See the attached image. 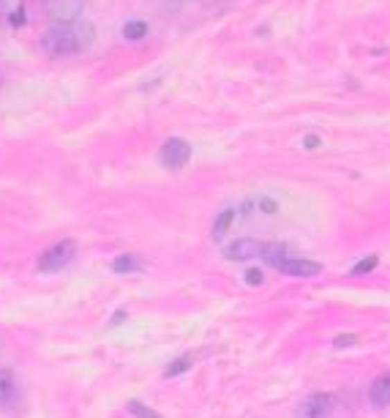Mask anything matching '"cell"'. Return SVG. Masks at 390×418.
<instances>
[{
	"label": "cell",
	"mask_w": 390,
	"mask_h": 418,
	"mask_svg": "<svg viewBox=\"0 0 390 418\" xmlns=\"http://www.w3.org/2000/svg\"><path fill=\"white\" fill-rule=\"evenodd\" d=\"M93 42V25L90 22H63L49 28L42 36V49L52 58H69L77 55Z\"/></svg>",
	"instance_id": "obj_1"
},
{
	"label": "cell",
	"mask_w": 390,
	"mask_h": 418,
	"mask_svg": "<svg viewBox=\"0 0 390 418\" xmlns=\"http://www.w3.org/2000/svg\"><path fill=\"white\" fill-rule=\"evenodd\" d=\"M74 254H77L74 241H60V243L49 246V249L42 254V260H39V271H42V274H55V271L66 268V265L74 260Z\"/></svg>",
	"instance_id": "obj_2"
},
{
	"label": "cell",
	"mask_w": 390,
	"mask_h": 418,
	"mask_svg": "<svg viewBox=\"0 0 390 418\" xmlns=\"http://www.w3.org/2000/svg\"><path fill=\"white\" fill-rule=\"evenodd\" d=\"M188 156H191V145H188L186 139L170 137L161 145V162H164V167H170V170H180V167L188 162Z\"/></svg>",
	"instance_id": "obj_3"
},
{
	"label": "cell",
	"mask_w": 390,
	"mask_h": 418,
	"mask_svg": "<svg viewBox=\"0 0 390 418\" xmlns=\"http://www.w3.org/2000/svg\"><path fill=\"white\" fill-rule=\"evenodd\" d=\"M46 14L63 25V22H74L82 14V0H46Z\"/></svg>",
	"instance_id": "obj_4"
},
{
	"label": "cell",
	"mask_w": 390,
	"mask_h": 418,
	"mask_svg": "<svg viewBox=\"0 0 390 418\" xmlns=\"http://www.w3.org/2000/svg\"><path fill=\"white\" fill-rule=\"evenodd\" d=\"M284 277H295V279H311L322 274V265L314 263V260H303V257H287L278 268Z\"/></svg>",
	"instance_id": "obj_5"
},
{
	"label": "cell",
	"mask_w": 390,
	"mask_h": 418,
	"mask_svg": "<svg viewBox=\"0 0 390 418\" xmlns=\"http://www.w3.org/2000/svg\"><path fill=\"white\" fill-rule=\"evenodd\" d=\"M333 410V397L330 394H311L301 408L303 418H328Z\"/></svg>",
	"instance_id": "obj_6"
},
{
	"label": "cell",
	"mask_w": 390,
	"mask_h": 418,
	"mask_svg": "<svg viewBox=\"0 0 390 418\" xmlns=\"http://www.w3.org/2000/svg\"><path fill=\"white\" fill-rule=\"evenodd\" d=\"M369 402L374 408H388L390 405V372L380 374L371 385H369Z\"/></svg>",
	"instance_id": "obj_7"
},
{
	"label": "cell",
	"mask_w": 390,
	"mask_h": 418,
	"mask_svg": "<svg viewBox=\"0 0 390 418\" xmlns=\"http://www.w3.org/2000/svg\"><path fill=\"white\" fill-rule=\"evenodd\" d=\"M260 252H262V243L251 241V238H240V241H235L232 246L224 249V254H227L229 260H249V257H254V254H260Z\"/></svg>",
	"instance_id": "obj_8"
},
{
	"label": "cell",
	"mask_w": 390,
	"mask_h": 418,
	"mask_svg": "<svg viewBox=\"0 0 390 418\" xmlns=\"http://www.w3.org/2000/svg\"><path fill=\"white\" fill-rule=\"evenodd\" d=\"M260 257L267 263V265L281 268V263L287 260V246H284V243H262Z\"/></svg>",
	"instance_id": "obj_9"
},
{
	"label": "cell",
	"mask_w": 390,
	"mask_h": 418,
	"mask_svg": "<svg viewBox=\"0 0 390 418\" xmlns=\"http://www.w3.org/2000/svg\"><path fill=\"white\" fill-rule=\"evenodd\" d=\"M14 391H17L14 374L8 369H0V405H8L14 399Z\"/></svg>",
	"instance_id": "obj_10"
},
{
	"label": "cell",
	"mask_w": 390,
	"mask_h": 418,
	"mask_svg": "<svg viewBox=\"0 0 390 418\" xmlns=\"http://www.w3.org/2000/svg\"><path fill=\"white\" fill-rule=\"evenodd\" d=\"M235 225V208H227L218 214V219L213 222V238H224V232H229V227Z\"/></svg>",
	"instance_id": "obj_11"
},
{
	"label": "cell",
	"mask_w": 390,
	"mask_h": 418,
	"mask_svg": "<svg viewBox=\"0 0 390 418\" xmlns=\"http://www.w3.org/2000/svg\"><path fill=\"white\" fill-rule=\"evenodd\" d=\"M123 36L131 39V42H139V39H145V36H148V25H145V22H139V19L126 22V25H123Z\"/></svg>",
	"instance_id": "obj_12"
},
{
	"label": "cell",
	"mask_w": 390,
	"mask_h": 418,
	"mask_svg": "<svg viewBox=\"0 0 390 418\" xmlns=\"http://www.w3.org/2000/svg\"><path fill=\"white\" fill-rule=\"evenodd\" d=\"M139 268V260L136 257H129V254H123V257H118L115 263H112V271L115 274H131V271H136Z\"/></svg>",
	"instance_id": "obj_13"
},
{
	"label": "cell",
	"mask_w": 390,
	"mask_h": 418,
	"mask_svg": "<svg viewBox=\"0 0 390 418\" xmlns=\"http://www.w3.org/2000/svg\"><path fill=\"white\" fill-rule=\"evenodd\" d=\"M188 369H191V358H188V356H180L177 361H172V364L167 367L164 374H167V377H175V374H183V372H188Z\"/></svg>",
	"instance_id": "obj_14"
},
{
	"label": "cell",
	"mask_w": 390,
	"mask_h": 418,
	"mask_svg": "<svg viewBox=\"0 0 390 418\" xmlns=\"http://www.w3.org/2000/svg\"><path fill=\"white\" fill-rule=\"evenodd\" d=\"M377 263H380V260H377L374 254H371V257H366V260H360V263L352 268V277H363V274L374 271V268H377Z\"/></svg>",
	"instance_id": "obj_15"
},
{
	"label": "cell",
	"mask_w": 390,
	"mask_h": 418,
	"mask_svg": "<svg viewBox=\"0 0 390 418\" xmlns=\"http://www.w3.org/2000/svg\"><path fill=\"white\" fill-rule=\"evenodd\" d=\"M129 413L131 416H136V418H161L159 413H153L150 408H145V405H139V402H131Z\"/></svg>",
	"instance_id": "obj_16"
},
{
	"label": "cell",
	"mask_w": 390,
	"mask_h": 418,
	"mask_svg": "<svg viewBox=\"0 0 390 418\" xmlns=\"http://www.w3.org/2000/svg\"><path fill=\"white\" fill-rule=\"evenodd\" d=\"M246 281H249V284H262V274L251 268V271H246Z\"/></svg>",
	"instance_id": "obj_17"
},
{
	"label": "cell",
	"mask_w": 390,
	"mask_h": 418,
	"mask_svg": "<svg viewBox=\"0 0 390 418\" xmlns=\"http://www.w3.org/2000/svg\"><path fill=\"white\" fill-rule=\"evenodd\" d=\"M347 345H355V336L347 333V336H336V347H347Z\"/></svg>",
	"instance_id": "obj_18"
},
{
	"label": "cell",
	"mask_w": 390,
	"mask_h": 418,
	"mask_svg": "<svg viewBox=\"0 0 390 418\" xmlns=\"http://www.w3.org/2000/svg\"><path fill=\"white\" fill-rule=\"evenodd\" d=\"M319 145V139L317 137H305V148H317Z\"/></svg>",
	"instance_id": "obj_19"
},
{
	"label": "cell",
	"mask_w": 390,
	"mask_h": 418,
	"mask_svg": "<svg viewBox=\"0 0 390 418\" xmlns=\"http://www.w3.org/2000/svg\"><path fill=\"white\" fill-rule=\"evenodd\" d=\"M0 6H3V0H0Z\"/></svg>",
	"instance_id": "obj_20"
}]
</instances>
